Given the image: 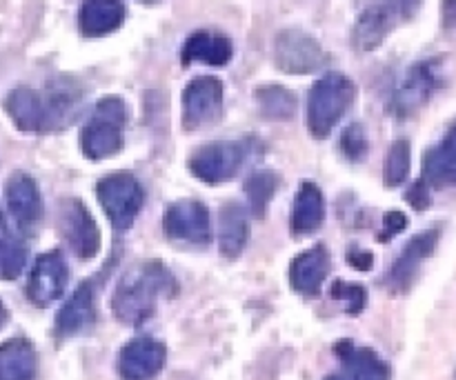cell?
<instances>
[{"mask_svg":"<svg viewBox=\"0 0 456 380\" xmlns=\"http://www.w3.org/2000/svg\"><path fill=\"white\" fill-rule=\"evenodd\" d=\"M176 294V279L160 261H145L132 267L118 280L111 296V311L125 325H141L154 316L159 298Z\"/></svg>","mask_w":456,"mask_h":380,"instance_id":"obj_1","label":"cell"},{"mask_svg":"<svg viewBox=\"0 0 456 380\" xmlns=\"http://www.w3.org/2000/svg\"><path fill=\"white\" fill-rule=\"evenodd\" d=\"M356 98V85L341 71H330L316 80L307 96V129L323 141L341 123Z\"/></svg>","mask_w":456,"mask_h":380,"instance_id":"obj_2","label":"cell"},{"mask_svg":"<svg viewBox=\"0 0 456 380\" xmlns=\"http://www.w3.org/2000/svg\"><path fill=\"white\" fill-rule=\"evenodd\" d=\"M127 105L118 96H105L96 102L87 125L80 132V150L89 160H102L123 150Z\"/></svg>","mask_w":456,"mask_h":380,"instance_id":"obj_3","label":"cell"},{"mask_svg":"<svg viewBox=\"0 0 456 380\" xmlns=\"http://www.w3.org/2000/svg\"><path fill=\"white\" fill-rule=\"evenodd\" d=\"M96 196L111 227L118 231H127L145 205L142 185L129 172H114L102 178L96 185Z\"/></svg>","mask_w":456,"mask_h":380,"instance_id":"obj_4","label":"cell"},{"mask_svg":"<svg viewBox=\"0 0 456 380\" xmlns=\"http://www.w3.org/2000/svg\"><path fill=\"white\" fill-rule=\"evenodd\" d=\"M439 58H428V61L412 65L405 71V76L396 85L395 92H392L390 102H387V111L399 120L412 118L435 96L436 87H439Z\"/></svg>","mask_w":456,"mask_h":380,"instance_id":"obj_5","label":"cell"},{"mask_svg":"<svg viewBox=\"0 0 456 380\" xmlns=\"http://www.w3.org/2000/svg\"><path fill=\"white\" fill-rule=\"evenodd\" d=\"M419 12V3H379L361 12L352 31V43L359 52L377 49L401 22L410 20Z\"/></svg>","mask_w":456,"mask_h":380,"instance_id":"obj_6","label":"cell"},{"mask_svg":"<svg viewBox=\"0 0 456 380\" xmlns=\"http://www.w3.org/2000/svg\"><path fill=\"white\" fill-rule=\"evenodd\" d=\"M274 62L285 74H314L328 67L330 56L305 31L283 29L274 40Z\"/></svg>","mask_w":456,"mask_h":380,"instance_id":"obj_7","label":"cell"},{"mask_svg":"<svg viewBox=\"0 0 456 380\" xmlns=\"http://www.w3.org/2000/svg\"><path fill=\"white\" fill-rule=\"evenodd\" d=\"M245 156H248V151H245V145H240V142L216 141L199 147L190 156L187 167L200 182L221 185V182L232 181L240 172Z\"/></svg>","mask_w":456,"mask_h":380,"instance_id":"obj_8","label":"cell"},{"mask_svg":"<svg viewBox=\"0 0 456 380\" xmlns=\"http://www.w3.org/2000/svg\"><path fill=\"white\" fill-rule=\"evenodd\" d=\"M225 87L216 76H196L183 89V127L196 132L214 125L223 114Z\"/></svg>","mask_w":456,"mask_h":380,"instance_id":"obj_9","label":"cell"},{"mask_svg":"<svg viewBox=\"0 0 456 380\" xmlns=\"http://www.w3.org/2000/svg\"><path fill=\"white\" fill-rule=\"evenodd\" d=\"M58 230L80 261H92L101 252V230L80 200H62L58 207Z\"/></svg>","mask_w":456,"mask_h":380,"instance_id":"obj_10","label":"cell"},{"mask_svg":"<svg viewBox=\"0 0 456 380\" xmlns=\"http://www.w3.org/2000/svg\"><path fill=\"white\" fill-rule=\"evenodd\" d=\"M163 230L167 239L187 245L212 243V221L209 212L199 200H176L165 209Z\"/></svg>","mask_w":456,"mask_h":380,"instance_id":"obj_11","label":"cell"},{"mask_svg":"<svg viewBox=\"0 0 456 380\" xmlns=\"http://www.w3.org/2000/svg\"><path fill=\"white\" fill-rule=\"evenodd\" d=\"M67 280H69V271H67L65 256L58 249L40 254L27 279V298L36 307H49L58 298H62Z\"/></svg>","mask_w":456,"mask_h":380,"instance_id":"obj_12","label":"cell"},{"mask_svg":"<svg viewBox=\"0 0 456 380\" xmlns=\"http://www.w3.org/2000/svg\"><path fill=\"white\" fill-rule=\"evenodd\" d=\"M167 363V350L160 341L151 336H138L129 341L116 359L123 380H151L163 372Z\"/></svg>","mask_w":456,"mask_h":380,"instance_id":"obj_13","label":"cell"},{"mask_svg":"<svg viewBox=\"0 0 456 380\" xmlns=\"http://www.w3.org/2000/svg\"><path fill=\"white\" fill-rule=\"evenodd\" d=\"M436 243H439V230L421 231L414 239H410V243L405 245L403 252L399 254V258L392 263L390 271H387L386 287H390L396 294L408 292L414 280L419 279L423 261L435 254Z\"/></svg>","mask_w":456,"mask_h":380,"instance_id":"obj_14","label":"cell"},{"mask_svg":"<svg viewBox=\"0 0 456 380\" xmlns=\"http://www.w3.org/2000/svg\"><path fill=\"white\" fill-rule=\"evenodd\" d=\"M4 200L16 225L22 231H36L45 216L43 196L34 178L25 172H13L4 185Z\"/></svg>","mask_w":456,"mask_h":380,"instance_id":"obj_15","label":"cell"},{"mask_svg":"<svg viewBox=\"0 0 456 380\" xmlns=\"http://www.w3.org/2000/svg\"><path fill=\"white\" fill-rule=\"evenodd\" d=\"M83 96V85L74 76H56L49 80L43 93L47 132H58V129L67 127L78 114Z\"/></svg>","mask_w":456,"mask_h":380,"instance_id":"obj_16","label":"cell"},{"mask_svg":"<svg viewBox=\"0 0 456 380\" xmlns=\"http://www.w3.org/2000/svg\"><path fill=\"white\" fill-rule=\"evenodd\" d=\"M332 271V256L325 245H314L307 252L298 254L289 265V283L301 296H319L321 287Z\"/></svg>","mask_w":456,"mask_h":380,"instance_id":"obj_17","label":"cell"},{"mask_svg":"<svg viewBox=\"0 0 456 380\" xmlns=\"http://www.w3.org/2000/svg\"><path fill=\"white\" fill-rule=\"evenodd\" d=\"M337 354L341 369L325 380H390V365L374 350L343 341L337 345Z\"/></svg>","mask_w":456,"mask_h":380,"instance_id":"obj_18","label":"cell"},{"mask_svg":"<svg viewBox=\"0 0 456 380\" xmlns=\"http://www.w3.org/2000/svg\"><path fill=\"white\" fill-rule=\"evenodd\" d=\"M421 181L428 187H456V120L448 127L439 142L423 156Z\"/></svg>","mask_w":456,"mask_h":380,"instance_id":"obj_19","label":"cell"},{"mask_svg":"<svg viewBox=\"0 0 456 380\" xmlns=\"http://www.w3.org/2000/svg\"><path fill=\"white\" fill-rule=\"evenodd\" d=\"M94 320H96V301H94V287L92 283L78 285L74 294H71L69 301L58 310L56 314V336L61 341L65 338L76 336V334L85 332L87 327H92Z\"/></svg>","mask_w":456,"mask_h":380,"instance_id":"obj_20","label":"cell"},{"mask_svg":"<svg viewBox=\"0 0 456 380\" xmlns=\"http://www.w3.org/2000/svg\"><path fill=\"white\" fill-rule=\"evenodd\" d=\"M4 109H7L9 118L13 120V125H16L20 132H47L43 96H40L34 87H29V85H18L16 89H12L7 101H4Z\"/></svg>","mask_w":456,"mask_h":380,"instance_id":"obj_21","label":"cell"},{"mask_svg":"<svg viewBox=\"0 0 456 380\" xmlns=\"http://www.w3.org/2000/svg\"><path fill=\"white\" fill-rule=\"evenodd\" d=\"M232 53H234V44L227 36L214 34V31H194L183 43L181 62L183 65L205 62V65L223 67L232 61Z\"/></svg>","mask_w":456,"mask_h":380,"instance_id":"obj_22","label":"cell"},{"mask_svg":"<svg viewBox=\"0 0 456 380\" xmlns=\"http://www.w3.org/2000/svg\"><path fill=\"white\" fill-rule=\"evenodd\" d=\"M38 356L25 336L9 338L0 345V380H36Z\"/></svg>","mask_w":456,"mask_h":380,"instance_id":"obj_23","label":"cell"},{"mask_svg":"<svg viewBox=\"0 0 456 380\" xmlns=\"http://www.w3.org/2000/svg\"><path fill=\"white\" fill-rule=\"evenodd\" d=\"M325 221V198L323 191L314 182H303L301 190L297 191V198L292 205V218L289 227L297 236L312 234L319 230Z\"/></svg>","mask_w":456,"mask_h":380,"instance_id":"obj_24","label":"cell"},{"mask_svg":"<svg viewBox=\"0 0 456 380\" xmlns=\"http://www.w3.org/2000/svg\"><path fill=\"white\" fill-rule=\"evenodd\" d=\"M125 22V4L114 0H94L78 9L80 34L87 38H98L118 29Z\"/></svg>","mask_w":456,"mask_h":380,"instance_id":"obj_25","label":"cell"},{"mask_svg":"<svg viewBox=\"0 0 456 380\" xmlns=\"http://www.w3.org/2000/svg\"><path fill=\"white\" fill-rule=\"evenodd\" d=\"M249 240L248 214L239 203H227L218 216V247L221 256L239 258Z\"/></svg>","mask_w":456,"mask_h":380,"instance_id":"obj_26","label":"cell"},{"mask_svg":"<svg viewBox=\"0 0 456 380\" xmlns=\"http://www.w3.org/2000/svg\"><path fill=\"white\" fill-rule=\"evenodd\" d=\"M256 105L261 109L263 118L267 120H289L297 114V96L288 87L281 85H263L254 92Z\"/></svg>","mask_w":456,"mask_h":380,"instance_id":"obj_27","label":"cell"},{"mask_svg":"<svg viewBox=\"0 0 456 380\" xmlns=\"http://www.w3.org/2000/svg\"><path fill=\"white\" fill-rule=\"evenodd\" d=\"M276 187H279V176L270 169H258V172L249 174V178L245 181V196H248L249 212L254 216H265V209L274 198Z\"/></svg>","mask_w":456,"mask_h":380,"instance_id":"obj_28","label":"cell"},{"mask_svg":"<svg viewBox=\"0 0 456 380\" xmlns=\"http://www.w3.org/2000/svg\"><path fill=\"white\" fill-rule=\"evenodd\" d=\"M410 160H412V147L408 141H395L386 156L383 165V182L386 187H401L410 176Z\"/></svg>","mask_w":456,"mask_h":380,"instance_id":"obj_29","label":"cell"},{"mask_svg":"<svg viewBox=\"0 0 456 380\" xmlns=\"http://www.w3.org/2000/svg\"><path fill=\"white\" fill-rule=\"evenodd\" d=\"M27 254L16 240L0 239V280H16L22 274Z\"/></svg>","mask_w":456,"mask_h":380,"instance_id":"obj_30","label":"cell"},{"mask_svg":"<svg viewBox=\"0 0 456 380\" xmlns=\"http://www.w3.org/2000/svg\"><path fill=\"white\" fill-rule=\"evenodd\" d=\"M332 298L337 303H343V307H346L347 314L356 316L363 311L365 301H368V294H365V289L361 287V285L346 283V280H337V283L332 285Z\"/></svg>","mask_w":456,"mask_h":380,"instance_id":"obj_31","label":"cell"},{"mask_svg":"<svg viewBox=\"0 0 456 380\" xmlns=\"http://www.w3.org/2000/svg\"><path fill=\"white\" fill-rule=\"evenodd\" d=\"M368 150H370V142L368 138H365L363 127L352 123L341 136V151L346 154V158L352 160V163H359V160L365 158Z\"/></svg>","mask_w":456,"mask_h":380,"instance_id":"obj_32","label":"cell"},{"mask_svg":"<svg viewBox=\"0 0 456 380\" xmlns=\"http://www.w3.org/2000/svg\"><path fill=\"white\" fill-rule=\"evenodd\" d=\"M405 227H408V216H405V214L387 212L386 216H383V234L379 236V240H381V243L392 240L396 234H401Z\"/></svg>","mask_w":456,"mask_h":380,"instance_id":"obj_33","label":"cell"},{"mask_svg":"<svg viewBox=\"0 0 456 380\" xmlns=\"http://www.w3.org/2000/svg\"><path fill=\"white\" fill-rule=\"evenodd\" d=\"M405 200H408V203L412 205L417 212H423V209L430 207V203H432L430 187H428L423 181H417L412 187H410L408 194H405Z\"/></svg>","mask_w":456,"mask_h":380,"instance_id":"obj_34","label":"cell"},{"mask_svg":"<svg viewBox=\"0 0 456 380\" xmlns=\"http://www.w3.org/2000/svg\"><path fill=\"white\" fill-rule=\"evenodd\" d=\"M347 263H350L354 270L368 271L370 267H372L374 256L370 252H363V249H359V247H350V252H347Z\"/></svg>","mask_w":456,"mask_h":380,"instance_id":"obj_35","label":"cell"},{"mask_svg":"<svg viewBox=\"0 0 456 380\" xmlns=\"http://www.w3.org/2000/svg\"><path fill=\"white\" fill-rule=\"evenodd\" d=\"M7 320H9L7 310H4V305H3V303H0V329H3L4 325H7Z\"/></svg>","mask_w":456,"mask_h":380,"instance_id":"obj_36","label":"cell"},{"mask_svg":"<svg viewBox=\"0 0 456 380\" xmlns=\"http://www.w3.org/2000/svg\"><path fill=\"white\" fill-rule=\"evenodd\" d=\"M0 231H7V221H4L3 209H0Z\"/></svg>","mask_w":456,"mask_h":380,"instance_id":"obj_37","label":"cell"}]
</instances>
